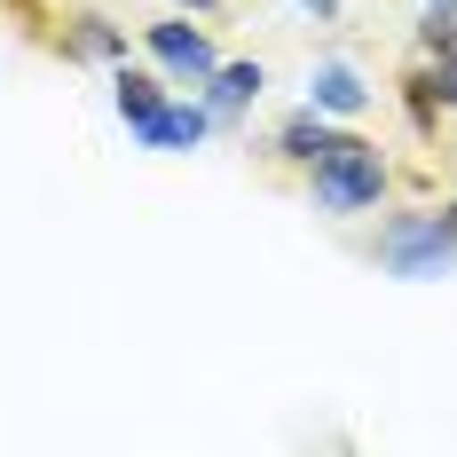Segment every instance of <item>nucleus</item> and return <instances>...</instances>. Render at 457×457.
I'll return each mask as SVG.
<instances>
[{
	"mask_svg": "<svg viewBox=\"0 0 457 457\" xmlns=\"http://www.w3.org/2000/svg\"><path fill=\"white\" fill-rule=\"evenodd\" d=\"M174 8H197V16H205V8H221V0H174Z\"/></svg>",
	"mask_w": 457,
	"mask_h": 457,
	"instance_id": "nucleus-13",
	"label": "nucleus"
},
{
	"mask_svg": "<svg viewBox=\"0 0 457 457\" xmlns=\"http://www.w3.org/2000/svg\"><path fill=\"white\" fill-rule=\"evenodd\" d=\"M111 95H119V119H127L135 135L150 127V119H158V111H166V79H150V71H127V63H119Z\"/></svg>",
	"mask_w": 457,
	"mask_h": 457,
	"instance_id": "nucleus-8",
	"label": "nucleus"
},
{
	"mask_svg": "<svg viewBox=\"0 0 457 457\" xmlns=\"http://www.w3.org/2000/svg\"><path fill=\"white\" fill-rule=\"evenodd\" d=\"M308 103H316L323 119H355V111H370V87H363V71H355V63H339V55H331V63L308 71Z\"/></svg>",
	"mask_w": 457,
	"mask_h": 457,
	"instance_id": "nucleus-4",
	"label": "nucleus"
},
{
	"mask_svg": "<svg viewBox=\"0 0 457 457\" xmlns=\"http://www.w3.org/2000/svg\"><path fill=\"white\" fill-rule=\"evenodd\" d=\"M63 40H71V55H111V63H119V55H127V32H119V24H111V16H71V32H63Z\"/></svg>",
	"mask_w": 457,
	"mask_h": 457,
	"instance_id": "nucleus-9",
	"label": "nucleus"
},
{
	"mask_svg": "<svg viewBox=\"0 0 457 457\" xmlns=\"http://www.w3.org/2000/svg\"><path fill=\"white\" fill-rule=\"evenodd\" d=\"M300 8H308L316 24H339V0H300Z\"/></svg>",
	"mask_w": 457,
	"mask_h": 457,
	"instance_id": "nucleus-11",
	"label": "nucleus"
},
{
	"mask_svg": "<svg viewBox=\"0 0 457 457\" xmlns=\"http://www.w3.org/2000/svg\"><path fill=\"white\" fill-rule=\"evenodd\" d=\"M323 142H331V127H323V111L308 103V111H292V119L276 127V158H284V166H316Z\"/></svg>",
	"mask_w": 457,
	"mask_h": 457,
	"instance_id": "nucleus-7",
	"label": "nucleus"
},
{
	"mask_svg": "<svg viewBox=\"0 0 457 457\" xmlns=\"http://www.w3.org/2000/svg\"><path fill=\"white\" fill-rule=\"evenodd\" d=\"M269 87V63H213L205 71V111L213 119H237V111H253Z\"/></svg>",
	"mask_w": 457,
	"mask_h": 457,
	"instance_id": "nucleus-5",
	"label": "nucleus"
},
{
	"mask_svg": "<svg viewBox=\"0 0 457 457\" xmlns=\"http://www.w3.org/2000/svg\"><path fill=\"white\" fill-rule=\"evenodd\" d=\"M142 47H150V55H158V63H166L182 87H205V71L221 63V55H213V40H205L189 16H174V24H150V32H142Z\"/></svg>",
	"mask_w": 457,
	"mask_h": 457,
	"instance_id": "nucleus-3",
	"label": "nucleus"
},
{
	"mask_svg": "<svg viewBox=\"0 0 457 457\" xmlns=\"http://www.w3.org/2000/svg\"><path fill=\"white\" fill-rule=\"evenodd\" d=\"M205 127H213V111H205V103H166V111L142 127V142H150V150H197Z\"/></svg>",
	"mask_w": 457,
	"mask_h": 457,
	"instance_id": "nucleus-6",
	"label": "nucleus"
},
{
	"mask_svg": "<svg viewBox=\"0 0 457 457\" xmlns=\"http://www.w3.org/2000/svg\"><path fill=\"white\" fill-rule=\"evenodd\" d=\"M426 47L442 55V71H434V95L457 111V16H426Z\"/></svg>",
	"mask_w": 457,
	"mask_h": 457,
	"instance_id": "nucleus-10",
	"label": "nucleus"
},
{
	"mask_svg": "<svg viewBox=\"0 0 457 457\" xmlns=\"http://www.w3.org/2000/svg\"><path fill=\"white\" fill-rule=\"evenodd\" d=\"M426 16H457V0H426Z\"/></svg>",
	"mask_w": 457,
	"mask_h": 457,
	"instance_id": "nucleus-12",
	"label": "nucleus"
},
{
	"mask_svg": "<svg viewBox=\"0 0 457 457\" xmlns=\"http://www.w3.org/2000/svg\"><path fill=\"white\" fill-rule=\"evenodd\" d=\"M378 269L403 276V284H426V276L457 269V205L450 213H395L378 228Z\"/></svg>",
	"mask_w": 457,
	"mask_h": 457,
	"instance_id": "nucleus-2",
	"label": "nucleus"
},
{
	"mask_svg": "<svg viewBox=\"0 0 457 457\" xmlns=\"http://www.w3.org/2000/svg\"><path fill=\"white\" fill-rule=\"evenodd\" d=\"M308 189H316V213H323V221L370 213V205L386 197V158H378V142L331 135V142H323V158L308 166Z\"/></svg>",
	"mask_w": 457,
	"mask_h": 457,
	"instance_id": "nucleus-1",
	"label": "nucleus"
}]
</instances>
